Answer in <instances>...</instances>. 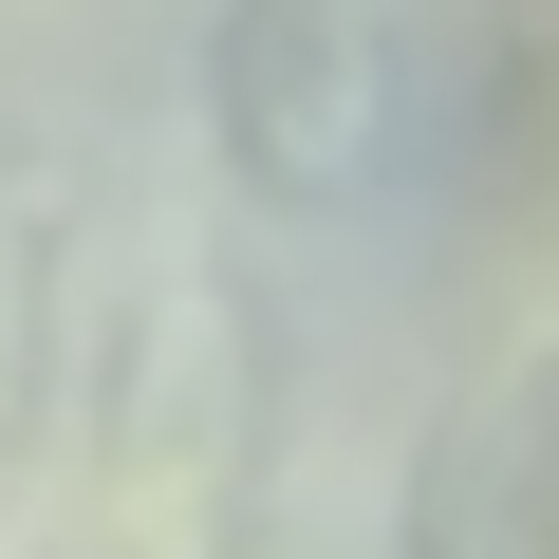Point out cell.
<instances>
[{
    "label": "cell",
    "instance_id": "1",
    "mask_svg": "<svg viewBox=\"0 0 559 559\" xmlns=\"http://www.w3.org/2000/svg\"><path fill=\"white\" fill-rule=\"evenodd\" d=\"M75 503L20 540V559H224V503L261 466V318H242V280L150 224L131 261V299L94 318V392H75Z\"/></svg>",
    "mask_w": 559,
    "mask_h": 559
},
{
    "label": "cell",
    "instance_id": "2",
    "mask_svg": "<svg viewBox=\"0 0 559 559\" xmlns=\"http://www.w3.org/2000/svg\"><path fill=\"white\" fill-rule=\"evenodd\" d=\"M429 150V57L392 0H224L205 20V168L280 224H336L411 187Z\"/></svg>",
    "mask_w": 559,
    "mask_h": 559
},
{
    "label": "cell",
    "instance_id": "3",
    "mask_svg": "<svg viewBox=\"0 0 559 559\" xmlns=\"http://www.w3.org/2000/svg\"><path fill=\"white\" fill-rule=\"evenodd\" d=\"M540 429H559L540 355H522V373H466V392L429 411V448L392 466V540H411V559H559V466H540Z\"/></svg>",
    "mask_w": 559,
    "mask_h": 559
},
{
    "label": "cell",
    "instance_id": "4",
    "mask_svg": "<svg viewBox=\"0 0 559 559\" xmlns=\"http://www.w3.org/2000/svg\"><path fill=\"white\" fill-rule=\"evenodd\" d=\"M57 280H75V224H57V168L0 112V466L57 429Z\"/></svg>",
    "mask_w": 559,
    "mask_h": 559
},
{
    "label": "cell",
    "instance_id": "5",
    "mask_svg": "<svg viewBox=\"0 0 559 559\" xmlns=\"http://www.w3.org/2000/svg\"><path fill=\"white\" fill-rule=\"evenodd\" d=\"M224 559H411L392 540V503L373 485H318V466H242V503H224Z\"/></svg>",
    "mask_w": 559,
    "mask_h": 559
},
{
    "label": "cell",
    "instance_id": "6",
    "mask_svg": "<svg viewBox=\"0 0 559 559\" xmlns=\"http://www.w3.org/2000/svg\"><path fill=\"white\" fill-rule=\"evenodd\" d=\"M540 94H559L540 38H485V112H466V168L485 187H540Z\"/></svg>",
    "mask_w": 559,
    "mask_h": 559
}]
</instances>
